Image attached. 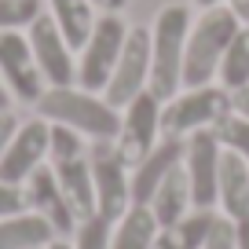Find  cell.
<instances>
[{
  "mask_svg": "<svg viewBox=\"0 0 249 249\" xmlns=\"http://www.w3.org/2000/svg\"><path fill=\"white\" fill-rule=\"evenodd\" d=\"M48 140H52V121H44V117L18 121L8 150H4V158H0V179L22 187L26 179L48 161Z\"/></svg>",
  "mask_w": 249,
  "mask_h": 249,
  "instance_id": "obj_12",
  "label": "cell"
},
{
  "mask_svg": "<svg viewBox=\"0 0 249 249\" xmlns=\"http://www.w3.org/2000/svg\"><path fill=\"white\" fill-rule=\"evenodd\" d=\"M213 132H216V140H220V147H224V150H231V154H238V158H246V161H249V117H242V114H234V110H231Z\"/></svg>",
  "mask_w": 249,
  "mask_h": 249,
  "instance_id": "obj_23",
  "label": "cell"
},
{
  "mask_svg": "<svg viewBox=\"0 0 249 249\" xmlns=\"http://www.w3.org/2000/svg\"><path fill=\"white\" fill-rule=\"evenodd\" d=\"M15 128H18V117L11 114H0V158H4V150H8V143H11V136H15Z\"/></svg>",
  "mask_w": 249,
  "mask_h": 249,
  "instance_id": "obj_27",
  "label": "cell"
},
{
  "mask_svg": "<svg viewBox=\"0 0 249 249\" xmlns=\"http://www.w3.org/2000/svg\"><path fill=\"white\" fill-rule=\"evenodd\" d=\"M183 143H187V140L161 136V143H158V147L132 169V205H147L150 195L161 187V179L169 176L172 169H179V165H183Z\"/></svg>",
  "mask_w": 249,
  "mask_h": 249,
  "instance_id": "obj_14",
  "label": "cell"
},
{
  "mask_svg": "<svg viewBox=\"0 0 249 249\" xmlns=\"http://www.w3.org/2000/svg\"><path fill=\"white\" fill-rule=\"evenodd\" d=\"M124 37H128V26L121 22V15H103L95 18L92 37L85 40L77 59V85L85 92H99L110 85V73L117 66V55L124 48Z\"/></svg>",
  "mask_w": 249,
  "mask_h": 249,
  "instance_id": "obj_6",
  "label": "cell"
},
{
  "mask_svg": "<svg viewBox=\"0 0 249 249\" xmlns=\"http://www.w3.org/2000/svg\"><path fill=\"white\" fill-rule=\"evenodd\" d=\"M216 81H220V88H227V92H242V88H249V22H242L238 33L231 37L224 59H220Z\"/></svg>",
  "mask_w": 249,
  "mask_h": 249,
  "instance_id": "obj_21",
  "label": "cell"
},
{
  "mask_svg": "<svg viewBox=\"0 0 249 249\" xmlns=\"http://www.w3.org/2000/svg\"><path fill=\"white\" fill-rule=\"evenodd\" d=\"M8 110H11V92L0 85V114H8Z\"/></svg>",
  "mask_w": 249,
  "mask_h": 249,
  "instance_id": "obj_32",
  "label": "cell"
},
{
  "mask_svg": "<svg viewBox=\"0 0 249 249\" xmlns=\"http://www.w3.org/2000/svg\"><path fill=\"white\" fill-rule=\"evenodd\" d=\"M216 216H220L216 209H191L176 224L158 231L154 249H202L209 231H213V224H216Z\"/></svg>",
  "mask_w": 249,
  "mask_h": 249,
  "instance_id": "obj_17",
  "label": "cell"
},
{
  "mask_svg": "<svg viewBox=\"0 0 249 249\" xmlns=\"http://www.w3.org/2000/svg\"><path fill=\"white\" fill-rule=\"evenodd\" d=\"M158 220L147 205H128L121 220H114V242L110 249H154L158 242Z\"/></svg>",
  "mask_w": 249,
  "mask_h": 249,
  "instance_id": "obj_19",
  "label": "cell"
},
{
  "mask_svg": "<svg viewBox=\"0 0 249 249\" xmlns=\"http://www.w3.org/2000/svg\"><path fill=\"white\" fill-rule=\"evenodd\" d=\"M0 77H4V88L22 103H37L44 95L48 81L33 59L30 37H22V30H0Z\"/></svg>",
  "mask_w": 249,
  "mask_h": 249,
  "instance_id": "obj_10",
  "label": "cell"
},
{
  "mask_svg": "<svg viewBox=\"0 0 249 249\" xmlns=\"http://www.w3.org/2000/svg\"><path fill=\"white\" fill-rule=\"evenodd\" d=\"M202 249H238V238H234V220H227L224 213H220Z\"/></svg>",
  "mask_w": 249,
  "mask_h": 249,
  "instance_id": "obj_26",
  "label": "cell"
},
{
  "mask_svg": "<svg viewBox=\"0 0 249 249\" xmlns=\"http://www.w3.org/2000/svg\"><path fill=\"white\" fill-rule=\"evenodd\" d=\"M231 103H234V114L249 117V88H242V92H231Z\"/></svg>",
  "mask_w": 249,
  "mask_h": 249,
  "instance_id": "obj_28",
  "label": "cell"
},
{
  "mask_svg": "<svg viewBox=\"0 0 249 249\" xmlns=\"http://www.w3.org/2000/svg\"><path fill=\"white\" fill-rule=\"evenodd\" d=\"M33 48V59H37L40 73H44L48 88H62V85H77V62H73V48L70 40L62 37V30L55 26V18L48 11H40L33 18V26L26 30Z\"/></svg>",
  "mask_w": 249,
  "mask_h": 249,
  "instance_id": "obj_11",
  "label": "cell"
},
{
  "mask_svg": "<svg viewBox=\"0 0 249 249\" xmlns=\"http://www.w3.org/2000/svg\"><path fill=\"white\" fill-rule=\"evenodd\" d=\"M191 8L169 4L158 11L150 26V92L158 99H172L183 88V52H187V33H191Z\"/></svg>",
  "mask_w": 249,
  "mask_h": 249,
  "instance_id": "obj_2",
  "label": "cell"
},
{
  "mask_svg": "<svg viewBox=\"0 0 249 249\" xmlns=\"http://www.w3.org/2000/svg\"><path fill=\"white\" fill-rule=\"evenodd\" d=\"M88 161H92V183H95V213H103L107 220H121L132 205V169L117 158L110 140L92 143Z\"/></svg>",
  "mask_w": 249,
  "mask_h": 249,
  "instance_id": "obj_7",
  "label": "cell"
},
{
  "mask_svg": "<svg viewBox=\"0 0 249 249\" xmlns=\"http://www.w3.org/2000/svg\"><path fill=\"white\" fill-rule=\"evenodd\" d=\"M40 11V0H0V30H30Z\"/></svg>",
  "mask_w": 249,
  "mask_h": 249,
  "instance_id": "obj_24",
  "label": "cell"
},
{
  "mask_svg": "<svg viewBox=\"0 0 249 249\" xmlns=\"http://www.w3.org/2000/svg\"><path fill=\"white\" fill-rule=\"evenodd\" d=\"M234 110L231 92L220 85H202V88H183L172 99L161 103V136L187 140L195 132L216 128L227 114Z\"/></svg>",
  "mask_w": 249,
  "mask_h": 249,
  "instance_id": "obj_4",
  "label": "cell"
},
{
  "mask_svg": "<svg viewBox=\"0 0 249 249\" xmlns=\"http://www.w3.org/2000/svg\"><path fill=\"white\" fill-rule=\"evenodd\" d=\"M147 209L154 213L158 227H169V224H176L179 216H187V213L195 209V202H191V183H187V172H183V165H179V169H172L169 176L161 179V187H158L154 195H150Z\"/></svg>",
  "mask_w": 249,
  "mask_h": 249,
  "instance_id": "obj_16",
  "label": "cell"
},
{
  "mask_svg": "<svg viewBox=\"0 0 249 249\" xmlns=\"http://www.w3.org/2000/svg\"><path fill=\"white\" fill-rule=\"evenodd\" d=\"M18 213H30V205H26V191L0 179V220H4V216H18Z\"/></svg>",
  "mask_w": 249,
  "mask_h": 249,
  "instance_id": "obj_25",
  "label": "cell"
},
{
  "mask_svg": "<svg viewBox=\"0 0 249 249\" xmlns=\"http://www.w3.org/2000/svg\"><path fill=\"white\" fill-rule=\"evenodd\" d=\"M158 143H161V99L147 88L128 107H121V128H117L114 150L128 169H136Z\"/></svg>",
  "mask_w": 249,
  "mask_h": 249,
  "instance_id": "obj_5",
  "label": "cell"
},
{
  "mask_svg": "<svg viewBox=\"0 0 249 249\" xmlns=\"http://www.w3.org/2000/svg\"><path fill=\"white\" fill-rule=\"evenodd\" d=\"M48 15L55 18V26L62 30V37L70 40L73 52H81L85 40L92 37V26H95L92 0H48Z\"/></svg>",
  "mask_w": 249,
  "mask_h": 249,
  "instance_id": "obj_18",
  "label": "cell"
},
{
  "mask_svg": "<svg viewBox=\"0 0 249 249\" xmlns=\"http://www.w3.org/2000/svg\"><path fill=\"white\" fill-rule=\"evenodd\" d=\"M37 117L52 124H66L73 132H81L85 140H117L121 128V110L110 107L99 92H85L81 85H62V88H44V95L37 99Z\"/></svg>",
  "mask_w": 249,
  "mask_h": 249,
  "instance_id": "obj_1",
  "label": "cell"
},
{
  "mask_svg": "<svg viewBox=\"0 0 249 249\" xmlns=\"http://www.w3.org/2000/svg\"><path fill=\"white\" fill-rule=\"evenodd\" d=\"M242 18L231 8H205L198 22H191L187 33V52H183V88H202L213 85L220 73V59H224L231 37L238 33Z\"/></svg>",
  "mask_w": 249,
  "mask_h": 249,
  "instance_id": "obj_3",
  "label": "cell"
},
{
  "mask_svg": "<svg viewBox=\"0 0 249 249\" xmlns=\"http://www.w3.org/2000/svg\"><path fill=\"white\" fill-rule=\"evenodd\" d=\"M220 165H224V147H220L213 128L187 136L183 172H187V183H191V202H195V209H216Z\"/></svg>",
  "mask_w": 249,
  "mask_h": 249,
  "instance_id": "obj_9",
  "label": "cell"
},
{
  "mask_svg": "<svg viewBox=\"0 0 249 249\" xmlns=\"http://www.w3.org/2000/svg\"><path fill=\"white\" fill-rule=\"evenodd\" d=\"M227 8H231L242 22H249V0H227Z\"/></svg>",
  "mask_w": 249,
  "mask_h": 249,
  "instance_id": "obj_31",
  "label": "cell"
},
{
  "mask_svg": "<svg viewBox=\"0 0 249 249\" xmlns=\"http://www.w3.org/2000/svg\"><path fill=\"white\" fill-rule=\"evenodd\" d=\"M44 249H73V246H70V242H66V238H52V242H48Z\"/></svg>",
  "mask_w": 249,
  "mask_h": 249,
  "instance_id": "obj_33",
  "label": "cell"
},
{
  "mask_svg": "<svg viewBox=\"0 0 249 249\" xmlns=\"http://www.w3.org/2000/svg\"><path fill=\"white\" fill-rule=\"evenodd\" d=\"M195 4H198V8H202V11H205V8H216L220 0H195Z\"/></svg>",
  "mask_w": 249,
  "mask_h": 249,
  "instance_id": "obj_34",
  "label": "cell"
},
{
  "mask_svg": "<svg viewBox=\"0 0 249 249\" xmlns=\"http://www.w3.org/2000/svg\"><path fill=\"white\" fill-rule=\"evenodd\" d=\"M234 238H238V249H249V216L234 224Z\"/></svg>",
  "mask_w": 249,
  "mask_h": 249,
  "instance_id": "obj_29",
  "label": "cell"
},
{
  "mask_svg": "<svg viewBox=\"0 0 249 249\" xmlns=\"http://www.w3.org/2000/svg\"><path fill=\"white\" fill-rule=\"evenodd\" d=\"M147 85H150V30L132 26L124 37L121 55H117L114 73H110V85L103 88V99L121 110L140 92H147Z\"/></svg>",
  "mask_w": 249,
  "mask_h": 249,
  "instance_id": "obj_8",
  "label": "cell"
},
{
  "mask_svg": "<svg viewBox=\"0 0 249 249\" xmlns=\"http://www.w3.org/2000/svg\"><path fill=\"white\" fill-rule=\"evenodd\" d=\"M92 4H95V8H103L107 15H117V11H121L128 0H92Z\"/></svg>",
  "mask_w": 249,
  "mask_h": 249,
  "instance_id": "obj_30",
  "label": "cell"
},
{
  "mask_svg": "<svg viewBox=\"0 0 249 249\" xmlns=\"http://www.w3.org/2000/svg\"><path fill=\"white\" fill-rule=\"evenodd\" d=\"M55 238V231L37 213H18V216L0 220V249H44Z\"/></svg>",
  "mask_w": 249,
  "mask_h": 249,
  "instance_id": "obj_20",
  "label": "cell"
},
{
  "mask_svg": "<svg viewBox=\"0 0 249 249\" xmlns=\"http://www.w3.org/2000/svg\"><path fill=\"white\" fill-rule=\"evenodd\" d=\"M22 191H26V205H30V213H37V216L52 227L55 238H66V234L77 231V213H73L70 198L62 195V187H59V179H55V172H52L48 161L22 183Z\"/></svg>",
  "mask_w": 249,
  "mask_h": 249,
  "instance_id": "obj_13",
  "label": "cell"
},
{
  "mask_svg": "<svg viewBox=\"0 0 249 249\" xmlns=\"http://www.w3.org/2000/svg\"><path fill=\"white\" fill-rule=\"evenodd\" d=\"M216 213H224L234 224L249 216V161L231 154V150H224V165H220Z\"/></svg>",
  "mask_w": 249,
  "mask_h": 249,
  "instance_id": "obj_15",
  "label": "cell"
},
{
  "mask_svg": "<svg viewBox=\"0 0 249 249\" xmlns=\"http://www.w3.org/2000/svg\"><path fill=\"white\" fill-rule=\"evenodd\" d=\"M114 242V220H107L103 213L77 220V231H73V249H110Z\"/></svg>",
  "mask_w": 249,
  "mask_h": 249,
  "instance_id": "obj_22",
  "label": "cell"
}]
</instances>
